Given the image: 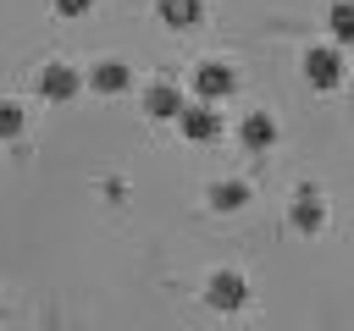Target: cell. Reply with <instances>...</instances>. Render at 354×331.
Listing matches in <instances>:
<instances>
[{"label":"cell","mask_w":354,"mask_h":331,"mask_svg":"<svg viewBox=\"0 0 354 331\" xmlns=\"http://www.w3.org/2000/svg\"><path fill=\"white\" fill-rule=\"evenodd\" d=\"M343 44H315L310 55H304V77H310V88H337L343 83Z\"/></svg>","instance_id":"1"},{"label":"cell","mask_w":354,"mask_h":331,"mask_svg":"<svg viewBox=\"0 0 354 331\" xmlns=\"http://www.w3.org/2000/svg\"><path fill=\"white\" fill-rule=\"evenodd\" d=\"M205 298H210L216 309H243V303H249V281H243L238 270H216V276L205 281Z\"/></svg>","instance_id":"2"},{"label":"cell","mask_w":354,"mask_h":331,"mask_svg":"<svg viewBox=\"0 0 354 331\" xmlns=\"http://www.w3.org/2000/svg\"><path fill=\"white\" fill-rule=\"evenodd\" d=\"M194 94L210 105V99H227L232 94V66H221V61H199L194 66Z\"/></svg>","instance_id":"3"},{"label":"cell","mask_w":354,"mask_h":331,"mask_svg":"<svg viewBox=\"0 0 354 331\" xmlns=\"http://www.w3.org/2000/svg\"><path fill=\"white\" fill-rule=\"evenodd\" d=\"M39 94H44V99H72V94H77V72H72L66 61H50V66L39 72Z\"/></svg>","instance_id":"4"},{"label":"cell","mask_w":354,"mask_h":331,"mask_svg":"<svg viewBox=\"0 0 354 331\" xmlns=\"http://www.w3.org/2000/svg\"><path fill=\"white\" fill-rule=\"evenodd\" d=\"M177 121H183V132H188L194 143H210V138L221 132V116H216L210 105H183V116H177Z\"/></svg>","instance_id":"5"},{"label":"cell","mask_w":354,"mask_h":331,"mask_svg":"<svg viewBox=\"0 0 354 331\" xmlns=\"http://www.w3.org/2000/svg\"><path fill=\"white\" fill-rule=\"evenodd\" d=\"M238 138H243L249 149H271V143H277V121H271L266 110H249L243 127H238Z\"/></svg>","instance_id":"6"},{"label":"cell","mask_w":354,"mask_h":331,"mask_svg":"<svg viewBox=\"0 0 354 331\" xmlns=\"http://www.w3.org/2000/svg\"><path fill=\"white\" fill-rule=\"evenodd\" d=\"M144 110H149V116H183V94H177L171 83H149V88H144Z\"/></svg>","instance_id":"7"},{"label":"cell","mask_w":354,"mask_h":331,"mask_svg":"<svg viewBox=\"0 0 354 331\" xmlns=\"http://www.w3.org/2000/svg\"><path fill=\"white\" fill-rule=\"evenodd\" d=\"M326 28H332L337 44H348V39H354V0H337V6L326 11Z\"/></svg>","instance_id":"8"},{"label":"cell","mask_w":354,"mask_h":331,"mask_svg":"<svg viewBox=\"0 0 354 331\" xmlns=\"http://www.w3.org/2000/svg\"><path fill=\"white\" fill-rule=\"evenodd\" d=\"M160 22H171V28H194V22H199V0H160Z\"/></svg>","instance_id":"9"},{"label":"cell","mask_w":354,"mask_h":331,"mask_svg":"<svg viewBox=\"0 0 354 331\" xmlns=\"http://www.w3.org/2000/svg\"><path fill=\"white\" fill-rule=\"evenodd\" d=\"M94 88H100V94L127 88V66H122V61H100V66H94Z\"/></svg>","instance_id":"10"},{"label":"cell","mask_w":354,"mask_h":331,"mask_svg":"<svg viewBox=\"0 0 354 331\" xmlns=\"http://www.w3.org/2000/svg\"><path fill=\"white\" fill-rule=\"evenodd\" d=\"M243 199H249L243 182H216V188H210V204H216V210H238Z\"/></svg>","instance_id":"11"},{"label":"cell","mask_w":354,"mask_h":331,"mask_svg":"<svg viewBox=\"0 0 354 331\" xmlns=\"http://www.w3.org/2000/svg\"><path fill=\"white\" fill-rule=\"evenodd\" d=\"M293 226H299V232H315V226H321V199H315V193H304V199L293 204Z\"/></svg>","instance_id":"12"},{"label":"cell","mask_w":354,"mask_h":331,"mask_svg":"<svg viewBox=\"0 0 354 331\" xmlns=\"http://www.w3.org/2000/svg\"><path fill=\"white\" fill-rule=\"evenodd\" d=\"M17 132H22V105L0 99V138H17Z\"/></svg>","instance_id":"13"},{"label":"cell","mask_w":354,"mask_h":331,"mask_svg":"<svg viewBox=\"0 0 354 331\" xmlns=\"http://www.w3.org/2000/svg\"><path fill=\"white\" fill-rule=\"evenodd\" d=\"M50 6H55V11H61V17H83V11H88V6H94V0H50Z\"/></svg>","instance_id":"14"}]
</instances>
